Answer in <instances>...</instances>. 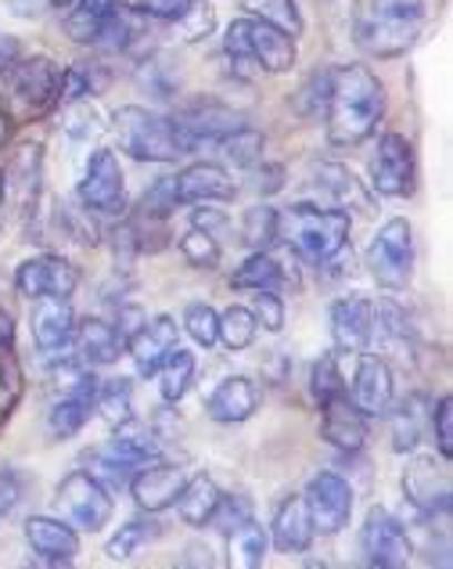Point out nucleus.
Listing matches in <instances>:
<instances>
[{
  "label": "nucleus",
  "mask_w": 453,
  "mask_h": 569,
  "mask_svg": "<svg viewBox=\"0 0 453 569\" xmlns=\"http://www.w3.org/2000/svg\"><path fill=\"white\" fill-rule=\"evenodd\" d=\"M385 116V87L368 66H339L331 69L324 127L335 148H356L378 130Z\"/></svg>",
  "instance_id": "1"
},
{
  "label": "nucleus",
  "mask_w": 453,
  "mask_h": 569,
  "mask_svg": "<svg viewBox=\"0 0 453 569\" xmlns=\"http://www.w3.org/2000/svg\"><path fill=\"white\" fill-rule=\"evenodd\" d=\"M350 228H353L350 213L335 206L321 209L299 202L278 213V242H284L299 260H306L313 267H328L350 246Z\"/></svg>",
  "instance_id": "2"
},
{
  "label": "nucleus",
  "mask_w": 453,
  "mask_h": 569,
  "mask_svg": "<svg viewBox=\"0 0 453 569\" xmlns=\"http://www.w3.org/2000/svg\"><path fill=\"white\" fill-rule=\"evenodd\" d=\"M62 77L66 69L51 58H11L0 69V109L11 123H33L43 119L54 104H62Z\"/></svg>",
  "instance_id": "3"
},
{
  "label": "nucleus",
  "mask_w": 453,
  "mask_h": 569,
  "mask_svg": "<svg viewBox=\"0 0 453 569\" xmlns=\"http://www.w3.org/2000/svg\"><path fill=\"white\" fill-rule=\"evenodd\" d=\"M112 130H115L119 148H123L130 159H141V162H177L199 152L188 133L177 127V119L141 109V104H123V109L112 116Z\"/></svg>",
  "instance_id": "4"
},
{
  "label": "nucleus",
  "mask_w": 453,
  "mask_h": 569,
  "mask_svg": "<svg viewBox=\"0 0 453 569\" xmlns=\"http://www.w3.org/2000/svg\"><path fill=\"white\" fill-rule=\"evenodd\" d=\"M425 26V0H371L360 22V43L374 58H400Z\"/></svg>",
  "instance_id": "5"
},
{
  "label": "nucleus",
  "mask_w": 453,
  "mask_h": 569,
  "mask_svg": "<svg viewBox=\"0 0 453 569\" xmlns=\"http://www.w3.org/2000/svg\"><path fill=\"white\" fill-rule=\"evenodd\" d=\"M226 54L234 58V66H260L266 72H289L295 66V37L289 29L263 19H234L226 26L223 37Z\"/></svg>",
  "instance_id": "6"
},
{
  "label": "nucleus",
  "mask_w": 453,
  "mask_h": 569,
  "mask_svg": "<svg viewBox=\"0 0 453 569\" xmlns=\"http://www.w3.org/2000/svg\"><path fill=\"white\" fill-rule=\"evenodd\" d=\"M54 505H58V516H62L76 533H101L115 512L112 493L83 469L69 472L62 483H58Z\"/></svg>",
  "instance_id": "7"
},
{
  "label": "nucleus",
  "mask_w": 453,
  "mask_h": 569,
  "mask_svg": "<svg viewBox=\"0 0 453 569\" xmlns=\"http://www.w3.org/2000/svg\"><path fill=\"white\" fill-rule=\"evenodd\" d=\"M371 278L389 292L406 289L414 274V228L403 217H392L378 228L374 242L368 249Z\"/></svg>",
  "instance_id": "8"
},
{
  "label": "nucleus",
  "mask_w": 453,
  "mask_h": 569,
  "mask_svg": "<svg viewBox=\"0 0 453 569\" xmlns=\"http://www.w3.org/2000/svg\"><path fill=\"white\" fill-rule=\"evenodd\" d=\"M76 194H80V206L87 209V213L123 217V209H127V177H123V167H119L115 152H109V148H98V152L87 159L83 181H80V188H76Z\"/></svg>",
  "instance_id": "9"
},
{
  "label": "nucleus",
  "mask_w": 453,
  "mask_h": 569,
  "mask_svg": "<svg viewBox=\"0 0 453 569\" xmlns=\"http://www.w3.org/2000/svg\"><path fill=\"white\" fill-rule=\"evenodd\" d=\"M360 556L374 569H400L414 556L411 533L385 508H371L364 527H360Z\"/></svg>",
  "instance_id": "10"
},
{
  "label": "nucleus",
  "mask_w": 453,
  "mask_h": 569,
  "mask_svg": "<svg viewBox=\"0 0 453 569\" xmlns=\"http://www.w3.org/2000/svg\"><path fill=\"white\" fill-rule=\"evenodd\" d=\"M371 188L385 199H406L417 188V159L414 144L403 133H385L378 141V152L371 159Z\"/></svg>",
  "instance_id": "11"
},
{
  "label": "nucleus",
  "mask_w": 453,
  "mask_h": 569,
  "mask_svg": "<svg viewBox=\"0 0 453 569\" xmlns=\"http://www.w3.org/2000/svg\"><path fill=\"white\" fill-rule=\"evenodd\" d=\"M302 501L310 508L313 530L324 537H335L350 527L353 519V487L345 483L339 472H316L306 490H302Z\"/></svg>",
  "instance_id": "12"
},
{
  "label": "nucleus",
  "mask_w": 453,
  "mask_h": 569,
  "mask_svg": "<svg viewBox=\"0 0 453 569\" xmlns=\"http://www.w3.org/2000/svg\"><path fill=\"white\" fill-rule=\"evenodd\" d=\"M403 493L406 501L417 508V516L435 519V516H446L450 512V458H414L411 466L403 472Z\"/></svg>",
  "instance_id": "13"
},
{
  "label": "nucleus",
  "mask_w": 453,
  "mask_h": 569,
  "mask_svg": "<svg viewBox=\"0 0 453 569\" xmlns=\"http://www.w3.org/2000/svg\"><path fill=\"white\" fill-rule=\"evenodd\" d=\"M43 188V144H19L4 167V206L14 217H33Z\"/></svg>",
  "instance_id": "14"
},
{
  "label": "nucleus",
  "mask_w": 453,
  "mask_h": 569,
  "mask_svg": "<svg viewBox=\"0 0 453 569\" xmlns=\"http://www.w3.org/2000/svg\"><path fill=\"white\" fill-rule=\"evenodd\" d=\"M80 284V271L66 260V257H54V252H43V257H33L19 263L14 271V289L19 296H26L29 303L40 296H58V299H69Z\"/></svg>",
  "instance_id": "15"
},
{
  "label": "nucleus",
  "mask_w": 453,
  "mask_h": 569,
  "mask_svg": "<svg viewBox=\"0 0 453 569\" xmlns=\"http://www.w3.org/2000/svg\"><path fill=\"white\" fill-rule=\"evenodd\" d=\"M188 469L184 466H177V461H148V466H141L138 472L130 476V493H133V501H138L141 512L148 516H155V512H165L173 501H177V493L184 490L188 483Z\"/></svg>",
  "instance_id": "16"
},
{
  "label": "nucleus",
  "mask_w": 453,
  "mask_h": 569,
  "mask_svg": "<svg viewBox=\"0 0 453 569\" xmlns=\"http://www.w3.org/2000/svg\"><path fill=\"white\" fill-rule=\"evenodd\" d=\"M356 371L353 382H345V397L350 403L368 418H382L389 411L392 397H396V382H392V368L382 361V357H371L368 350L356 353Z\"/></svg>",
  "instance_id": "17"
},
{
  "label": "nucleus",
  "mask_w": 453,
  "mask_h": 569,
  "mask_svg": "<svg viewBox=\"0 0 453 569\" xmlns=\"http://www.w3.org/2000/svg\"><path fill=\"white\" fill-rule=\"evenodd\" d=\"M173 119H177V127L191 138L194 148L220 144L226 133H234V130L245 127V116L234 112V109H226V104H220V101H191Z\"/></svg>",
  "instance_id": "18"
},
{
  "label": "nucleus",
  "mask_w": 453,
  "mask_h": 569,
  "mask_svg": "<svg viewBox=\"0 0 453 569\" xmlns=\"http://www.w3.org/2000/svg\"><path fill=\"white\" fill-rule=\"evenodd\" d=\"M180 347V325L173 318H144L127 336V353L138 365V376H155L159 365Z\"/></svg>",
  "instance_id": "19"
},
{
  "label": "nucleus",
  "mask_w": 453,
  "mask_h": 569,
  "mask_svg": "<svg viewBox=\"0 0 453 569\" xmlns=\"http://www.w3.org/2000/svg\"><path fill=\"white\" fill-rule=\"evenodd\" d=\"M177 206H205V202H231L238 194L234 177L220 162H194L173 177Z\"/></svg>",
  "instance_id": "20"
},
{
  "label": "nucleus",
  "mask_w": 453,
  "mask_h": 569,
  "mask_svg": "<svg viewBox=\"0 0 453 569\" xmlns=\"http://www.w3.org/2000/svg\"><path fill=\"white\" fill-rule=\"evenodd\" d=\"M26 541L40 566H72L80 556V533L66 519L33 516L26 522Z\"/></svg>",
  "instance_id": "21"
},
{
  "label": "nucleus",
  "mask_w": 453,
  "mask_h": 569,
  "mask_svg": "<svg viewBox=\"0 0 453 569\" xmlns=\"http://www.w3.org/2000/svg\"><path fill=\"white\" fill-rule=\"evenodd\" d=\"M331 342L342 353H364L371 347V325H374V303L364 296H345L331 303Z\"/></svg>",
  "instance_id": "22"
},
{
  "label": "nucleus",
  "mask_w": 453,
  "mask_h": 569,
  "mask_svg": "<svg viewBox=\"0 0 453 569\" xmlns=\"http://www.w3.org/2000/svg\"><path fill=\"white\" fill-rule=\"evenodd\" d=\"M29 328H33V342H37L43 353H58V350L72 347L76 313L69 307V299H58V296H40V299H33Z\"/></svg>",
  "instance_id": "23"
},
{
  "label": "nucleus",
  "mask_w": 453,
  "mask_h": 569,
  "mask_svg": "<svg viewBox=\"0 0 453 569\" xmlns=\"http://www.w3.org/2000/svg\"><path fill=\"white\" fill-rule=\"evenodd\" d=\"M72 347H76V361L87 368H109L119 361V353L127 350V339L119 336V328L104 318H87L76 321L72 332Z\"/></svg>",
  "instance_id": "24"
},
{
  "label": "nucleus",
  "mask_w": 453,
  "mask_h": 569,
  "mask_svg": "<svg viewBox=\"0 0 453 569\" xmlns=\"http://www.w3.org/2000/svg\"><path fill=\"white\" fill-rule=\"evenodd\" d=\"M260 411V386L249 376H231L223 379L205 400V415L220 426H238Z\"/></svg>",
  "instance_id": "25"
},
{
  "label": "nucleus",
  "mask_w": 453,
  "mask_h": 569,
  "mask_svg": "<svg viewBox=\"0 0 453 569\" xmlns=\"http://www.w3.org/2000/svg\"><path fill=\"white\" fill-rule=\"evenodd\" d=\"M270 545L284 556H299V551H306L313 545V519H310V508L302 501V493H292V498H284L274 512V522H270Z\"/></svg>",
  "instance_id": "26"
},
{
  "label": "nucleus",
  "mask_w": 453,
  "mask_h": 569,
  "mask_svg": "<svg viewBox=\"0 0 453 569\" xmlns=\"http://www.w3.org/2000/svg\"><path fill=\"white\" fill-rule=\"evenodd\" d=\"M321 437L331 443V447H339V451L345 455H356L360 447L368 443V422L371 418L368 415H360L350 397H339V400H331L321 408Z\"/></svg>",
  "instance_id": "27"
},
{
  "label": "nucleus",
  "mask_w": 453,
  "mask_h": 569,
  "mask_svg": "<svg viewBox=\"0 0 453 569\" xmlns=\"http://www.w3.org/2000/svg\"><path fill=\"white\" fill-rule=\"evenodd\" d=\"M389 437H392V447H396L400 455H411L417 451V443L425 440V429L432 422V411H429V400L421 393H411L403 397L400 403H389Z\"/></svg>",
  "instance_id": "28"
},
{
  "label": "nucleus",
  "mask_w": 453,
  "mask_h": 569,
  "mask_svg": "<svg viewBox=\"0 0 453 569\" xmlns=\"http://www.w3.org/2000/svg\"><path fill=\"white\" fill-rule=\"evenodd\" d=\"M316 188L328 194L335 209H360V213H371L374 209V194L342 162H321L316 167Z\"/></svg>",
  "instance_id": "29"
},
{
  "label": "nucleus",
  "mask_w": 453,
  "mask_h": 569,
  "mask_svg": "<svg viewBox=\"0 0 453 569\" xmlns=\"http://www.w3.org/2000/svg\"><path fill=\"white\" fill-rule=\"evenodd\" d=\"M104 451L115 455L119 461H127V466L141 469L148 466V461H155L162 455V443L155 437V429L138 422V418H127L123 426H115L112 440L104 443Z\"/></svg>",
  "instance_id": "30"
},
{
  "label": "nucleus",
  "mask_w": 453,
  "mask_h": 569,
  "mask_svg": "<svg viewBox=\"0 0 453 569\" xmlns=\"http://www.w3.org/2000/svg\"><path fill=\"white\" fill-rule=\"evenodd\" d=\"M231 284L234 289H249V292H263V289L281 292L284 284H299V281H295V274L284 271V263L274 257V252L263 249V252H252V257L238 267L231 274Z\"/></svg>",
  "instance_id": "31"
},
{
  "label": "nucleus",
  "mask_w": 453,
  "mask_h": 569,
  "mask_svg": "<svg viewBox=\"0 0 453 569\" xmlns=\"http://www.w3.org/2000/svg\"><path fill=\"white\" fill-rule=\"evenodd\" d=\"M382 342L385 350H400V357H411V321H406V310L396 299H378L374 303V325H371V342Z\"/></svg>",
  "instance_id": "32"
},
{
  "label": "nucleus",
  "mask_w": 453,
  "mask_h": 569,
  "mask_svg": "<svg viewBox=\"0 0 453 569\" xmlns=\"http://www.w3.org/2000/svg\"><path fill=\"white\" fill-rule=\"evenodd\" d=\"M94 397L98 393H58L54 403H51V411H48V437L51 440L76 437V432H80L90 422Z\"/></svg>",
  "instance_id": "33"
},
{
  "label": "nucleus",
  "mask_w": 453,
  "mask_h": 569,
  "mask_svg": "<svg viewBox=\"0 0 453 569\" xmlns=\"http://www.w3.org/2000/svg\"><path fill=\"white\" fill-rule=\"evenodd\" d=\"M217 501H220V487L213 483L209 476H188L184 490L177 493V512L188 527H209V519L217 512Z\"/></svg>",
  "instance_id": "34"
},
{
  "label": "nucleus",
  "mask_w": 453,
  "mask_h": 569,
  "mask_svg": "<svg viewBox=\"0 0 453 569\" xmlns=\"http://www.w3.org/2000/svg\"><path fill=\"white\" fill-rule=\"evenodd\" d=\"M119 8V0H76V8L66 19V33L76 43H94L101 37L104 22L112 19Z\"/></svg>",
  "instance_id": "35"
},
{
  "label": "nucleus",
  "mask_w": 453,
  "mask_h": 569,
  "mask_svg": "<svg viewBox=\"0 0 453 569\" xmlns=\"http://www.w3.org/2000/svg\"><path fill=\"white\" fill-rule=\"evenodd\" d=\"M162 537V527L155 519H130L127 527H119L112 537H109V545H104V556H109L112 562H127L133 559L144 545L151 541H159Z\"/></svg>",
  "instance_id": "36"
},
{
  "label": "nucleus",
  "mask_w": 453,
  "mask_h": 569,
  "mask_svg": "<svg viewBox=\"0 0 453 569\" xmlns=\"http://www.w3.org/2000/svg\"><path fill=\"white\" fill-rule=\"evenodd\" d=\"M159 397L165 400V403H180L188 397V389H191V382H194V353H188V350H173L165 361L159 365Z\"/></svg>",
  "instance_id": "37"
},
{
  "label": "nucleus",
  "mask_w": 453,
  "mask_h": 569,
  "mask_svg": "<svg viewBox=\"0 0 453 569\" xmlns=\"http://www.w3.org/2000/svg\"><path fill=\"white\" fill-rule=\"evenodd\" d=\"M231 537V566L238 569H260L266 562L270 551V533L260 527V522H241L238 530L226 533Z\"/></svg>",
  "instance_id": "38"
},
{
  "label": "nucleus",
  "mask_w": 453,
  "mask_h": 569,
  "mask_svg": "<svg viewBox=\"0 0 453 569\" xmlns=\"http://www.w3.org/2000/svg\"><path fill=\"white\" fill-rule=\"evenodd\" d=\"M94 408L101 411V418L112 429L123 426L127 418H133V386H130V379H123V376H119V379H104L98 386Z\"/></svg>",
  "instance_id": "39"
},
{
  "label": "nucleus",
  "mask_w": 453,
  "mask_h": 569,
  "mask_svg": "<svg viewBox=\"0 0 453 569\" xmlns=\"http://www.w3.org/2000/svg\"><path fill=\"white\" fill-rule=\"evenodd\" d=\"M220 152L226 162H234L238 170H255L263 159V133L245 123L241 130L226 133V138L220 141Z\"/></svg>",
  "instance_id": "40"
},
{
  "label": "nucleus",
  "mask_w": 453,
  "mask_h": 569,
  "mask_svg": "<svg viewBox=\"0 0 453 569\" xmlns=\"http://www.w3.org/2000/svg\"><path fill=\"white\" fill-rule=\"evenodd\" d=\"M241 238L245 246H252V252L274 249L278 246V209L270 206H252L241 217Z\"/></svg>",
  "instance_id": "41"
},
{
  "label": "nucleus",
  "mask_w": 453,
  "mask_h": 569,
  "mask_svg": "<svg viewBox=\"0 0 453 569\" xmlns=\"http://www.w3.org/2000/svg\"><path fill=\"white\" fill-rule=\"evenodd\" d=\"M255 332H260V325H255L252 310L249 307H226L220 313V332H217V342H223L226 350H249Z\"/></svg>",
  "instance_id": "42"
},
{
  "label": "nucleus",
  "mask_w": 453,
  "mask_h": 569,
  "mask_svg": "<svg viewBox=\"0 0 453 569\" xmlns=\"http://www.w3.org/2000/svg\"><path fill=\"white\" fill-rule=\"evenodd\" d=\"M180 257H184L191 267H199V271H217L223 260V249L213 231L191 228L184 238H180Z\"/></svg>",
  "instance_id": "43"
},
{
  "label": "nucleus",
  "mask_w": 453,
  "mask_h": 569,
  "mask_svg": "<svg viewBox=\"0 0 453 569\" xmlns=\"http://www.w3.org/2000/svg\"><path fill=\"white\" fill-rule=\"evenodd\" d=\"M310 389H313V400L321 403V408H324V403H331V400L345 397V376H342L335 353H324L321 361L313 365V371H310Z\"/></svg>",
  "instance_id": "44"
},
{
  "label": "nucleus",
  "mask_w": 453,
  "mask_h": 569,
  "mask_svg": "<svg viewBox=\"0 0 453 569\" xmlns=\"http://www.w3.org/2000/svg\"><path fill=\"white\" fill-rule=\"evenodd\" d=\"M83 472H90L104 490L115 493V490H123V487L130 483V476L138 472V469L127 466V461H119L115 455L104 451V447H98V451H90V455H87V469H83Z\"/></svg>",
  "instance_id": "45"
},
{
  "label": "nucleus",
  "mask_w": 453,
  "mask_h": 569,
  "mask_svg": "<svg viewBox=\"0 0 453 569\" xmlns=\"http://www.w3.org/2000/svg\"><path fill=\"white\" fill-rule=\"evenodd\" d=\"M22 389H26L22 368H19V361H14V353L4 350L0 353V426H4L11 418V411L19 408Z\"/></svg>",
  "instance_id": "46"
},
{
  "label": "nucleus",
  "mask_w": 453,
  "mask_h": 569,
  "mask_svg": "<svg viewBox=\"0 0 453 569\" xmlns=\"http://www.w3.org/2000/svg\"><path fill=\"white\" fill-rule=\"evenodd\" d=\"M184 332L199 342V347H217V332H220V313L209 303H188L184 310Z\"/></svg>",
  "instance_id": "47"
},
{
  "label": "nucleus",
  "mask_w": 453,
  "mask_h": 569,
  "mask_svg": "<svg viewBox=\"0 0 453 569\" xmlns=\"http://www.w3.org/2000/svg\"><path fill=\"white\" fill-rule=\"evenodd\" d=\"M245 8L255 14V19L289 29L292 37L302 33V19H299V11H295V0H245Z\"/></svg>",
  "instance_id": "48"
},
{
  "label": "nucleus",
  "mask_w": 453,
  "mask_h": 569,
  "mask_svg": "<svg viewBox=\"0 0 453 569\" xmlns=\"http://www.w3.org/2000/svg\"><path fill=\"white\" fill-rule=\"evenodd\" d=\"M249 519H252L249 498H241V493H220L217 512H213V519H209V527L220 530V533H231V530H238L241 522H249Z\"/></svg>",
  "instance_id": "49"
},
{
  "label": "nucleus",
  "mask_w": 453,
  "mask_h": 569,
  "mask_svg": "<svg viewBox=\"0 0 453 569\" xmlns=\"http://www.w3.org/2000/svg\"><path fill=\"white\" fill-rule=\"evenodd\" d=\"M177 209V194H173V177H159L151 191H144V199L138 206L141 220H165Z\"/></svg>",
  "instance_id": "50"
},
{
  "label": "nucleus",
  "mask_w": 453,
  "mask_h": 569,
  "mask_svg": "<svg viewBox=\"0 0 453 569\" xmlns=\"http://www.w3.org/2000/svg\"><path fill=\"white\" fill-rule=\"evenodd\" d=\"M252 318H255V325H263L266 332H281V328H284V299L274 289L255 292V299H252Z\"/></svg>",
  "instance_id": "51"
},
{
  "label": "nucleus",
  "mask_w": 453,
  "mask_h": 569,
  "mask_svg": "<svg viewBox=\"0 0 453 569\" xmlns=\"http://www.w3.org/2000/svg\"><path fill=\"white\" fill-rule=\"evenodd\" d=\"M432 432H435V447H440V458L453 455V400L450 393L440 397V403L432 408Z\"/></svg>",
  "instance_id": "52"
},
{
  "label": "nucleus",
  "mask_w": 453,
  "mask_h": 569,
  "mask_svg": "<svg viewBox=\"0 0 453 569\" xmlns=\"http://www.w3.org/2000/svg\"><path fill=\"white\" fill-rule=\"evenodd\" d=\"M191 4L194 0H133V8L159 22H180L191 11Z\"/></svg>",
  "instance_id": "53"
},
{
  "label": "nucleus",
  "mask_w": 453,
  "mask_h": 569,
  "mask_svg": "<svg viewBox=\"0 0 453 569\" xmlns=\"http://www.w3.org/2000/svg\"><path fill=\"white\" fill-rule=\"evenodd\" d=\"M22 501V479L14 469H0V519H8Z\"/></svg>",
  "instance_id": "54"
},
{
  "label": "nucleus",
  "mask_w": 453,
  "mask_h": 569,
  "mask_svg": "<svg viewBox=\"0 0 453 569\" xmlns=\"http://www.w3.org/2000/svg\"><path fill=\"white\" fill-rule=\"evenodd\" d=\"M180 22H184V40H199L202 33H209V29H213V11H209V4L205 8L191 4V11Z\"/></svg>",
  "instance_id": "55"
},
{
  "label": "nucleus",
  "mask_w": 453,
  "mask_h": 569,
  "mask_svg": "<svg viewBox=\"0 0 453 569\" xmlns=\"http://www.w3.org/2000/svg\"><path fill=\"white\" fill-rule=\"evenodd\" d=\"M223 223H226V217L220 209H199V213H194V228H202V231L217 234V228H223Z\"/></svg>",
  "instance_id": "56"
},
{
  "label": "nucleus",
  "mask_w": 453,
  "mask_h": 569,
  "mask_svg": "<svg viewBox=\"0 0 453 569\" xmlns=\"http://www.w3.org/2000/svg\"><path fill=\"white\" fill-rule=\"evenodd\" d=\"M11 347H14V318L0 307V353L11 350Z\"/></svg>",
  "instance_id": "57"
},
{
  "label": "nucleus",
  "mask_w": 453,
  "mask_h": 569,
  "mask_svg": "<svg viewBox=\"0 0 453 569\" xmlns=\"http://www.w3.org/2000/svg\"><path fill=\"white\" fill-rule=\"evenodd\" d=\"M11 127H14V123H11V119H8V112L0 109V148L8 144V138H11Z\"/></svg>",
  "instance_id": "58"
},
{
  "label": "nucleus",
  "mask_w": 453,
  "mask_h": 569,
  "mask_svg": "<svg viewBox=\"0 0 453 569\" xmlns=\"http://www.w3.org/2000/svg\"><path fill=\"white\" fill-rule=\"evenodd\" d=\"M51 4H54V8H72L76 0H51Z\"/></svg>",
  "instance_id": "59"
}]
</instances>
